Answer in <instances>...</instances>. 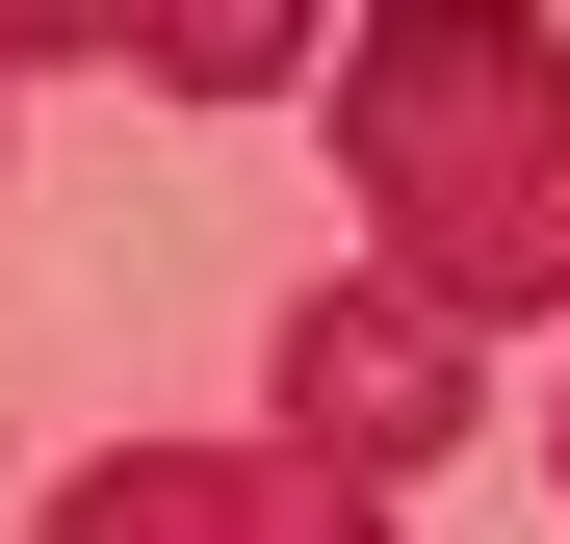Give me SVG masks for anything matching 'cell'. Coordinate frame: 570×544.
Masks as SVG:
<instances>
[{"label":"cell","instance_id":"obj_1","mask_svg":"<svg viewBox=\"0 0 570 544\" xmlns=\"http://www.w3.org/2000/svg\"><path fill=\"white\" fill-rule=\"evenodd\" d=\"M337 105V181H363V286H415L466 363H493L519 311H570V52L544 27H466V0H390V27L312 52Z\"/></svg>","mask_w":570,"mask_h":544},{"label":"cell","instance_id":"obj_2","mask_svg":"<svg viewBox=\"0 0 570 544\" xmlns=\"http://www.w3.org/2000/svg\"><path fill=\"white\" fill-rule=\"evenodd\" d=\"M441 441H466V337H441L415 286H363V259H337V286L285 311V467H337V493H415Z\"/></svg>","mask_w":570,"mask_h":544},{"label":"cell","instance_id":"obj_3","mask_svg":"<svg viewBox=\"0 0 570 544\" xmlns=\"http://www.w3.org/2000/svg\"><path fill=\"white\" fill-rule=\"evenodd\" d=\"M27 544H390V493L285 467V441H105Z\"/></svg>","mask_w":570,"mask_h":544},{"label":"cell","instance_id":"obj_4","mask_svg":"<svg viewBox=\"0 0 570 544\" xmlns=\"http://www.w3.org/2000/svg\"><path fill=\"white\" fill-rule=\"evenodd\" d=\"M130 78H181V105H285L312 78V27H259V0H156V27H105Z\"/></svg>","mask_w":570,"mask_h":544},{"label":"cell","instance_id":"obj_5","mask_svg":"<svg viewBox=\"0 0 570 544\" xmlns=\"http://www.w3.org/2000/svg\"><path fill=\"white\" fill-rule=\"evenodd\" d=\"M544 467H570V415H544Z\"/></svg>","mask_w":570,"mask_h":544},{"label":"cell","instance_id":"obj_6","mask_svg":"<svg viewBox=\"0 0 570 544\" xmlns=\"http://www.w3.org/2000/svg\"><path fill=\"white\" fill-rule=\"evenodd\" d=\"M0 78H27V52H0Z\"/></svg>","mask_w":570,"mask_h":544}]
</instances>
